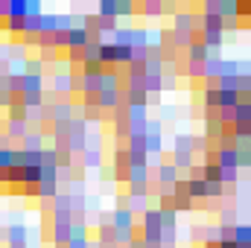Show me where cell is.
Masks as SVG:
<instances>
[{"label":"cell","mask_w":251,"mask_h":248,"mask_svg":"<svg viewBox=\"0 0 251 248\" xmlns=\"http://www.w3.org/2000/svg\"><path fill=\"white\" fill-rule=\"evenodd\" d=\"M190 196H207V190H204V181H190Z\"/></svg>","instance_id":"cell-1"},{"label":"cell","mask_w":251,"mask_h":248,"mask_svg":"<svg viewBox=\"0 0 251 248\" xmlns=\"http://www.w3.org/2000/svg\"><path fill=\"white\" fill-rule=\"evenodd\" d=\"M222 248H237V246H234V243H225V246H222Z\"/></svg>","instance_id":"cell-3"},{"label":"cell","mask_w":251,"mask_h":248,"mask_svg":"<svg viewBox=\"0 0 251 248\" xmlns=\"http://www.w3.org/2000/svg\"><path fill=\"white\" fill-rule=\"evenodd\" d=\"M190 50H193V59H199V62H201V59L207 56V47H204V44H193Z\"/></svg>","instance_id":"cell-2"}]
</instances>
